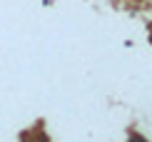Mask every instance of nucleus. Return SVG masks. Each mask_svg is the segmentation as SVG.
I'll list each match as a JSON object with an SVG mask.
<instances>
[{"mask_svg": "<svg viewBox=\"0 0 152 142\" xmlns=\"http://www.w3.org/2000/svg\"><path fill=\"white\" fill-rule=\"evenodd\" d=\"M130 142H147V140H145V137H140V135H132V137H130Z\"/></svg>", "mask_w": 152, "mask_h": 142, "instance_id": "1", "label": "nucleus"}]
</instances>
